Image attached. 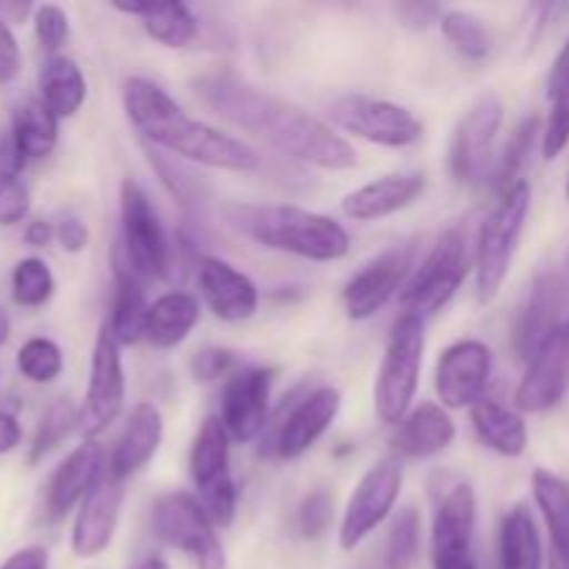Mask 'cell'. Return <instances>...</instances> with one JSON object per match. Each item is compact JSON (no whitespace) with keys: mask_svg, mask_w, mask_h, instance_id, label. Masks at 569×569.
Instances as JSON below:
<instances>
[{"mask_svg":"<svg viewBox=\"0 0 569 569\" xmlns=\"http://www.w3.org/2000/svg\"><path fill=\"white\" fill-rule=\"evenodd\" d=\"M192 92L239 131L261 139L287 159L317 170L342 172L356 167V150L328 122L292 100L256 87L231 70H209L192 78Z\"/></svg>","mask_w":569,"mask_h":569,"instance_id":"1","label":"cell"},{"mask_svg":"<svg viewBox=\"0 0 569 569\" xmlns=\"http://www.w3.org/2000/svg\"><path fill=\"white\" fill-rule=\"evenodd\" d=\"M122 109L144 142L189 164L228 172H256L261 156L242 139L189 117L176 100L150 78H128L122 87Z\"/></svg>","mask_w":569,"mask_h":569,"instance_id":"2","label":"cell"},{"mask_svg":"<svg viewBox=\"0 0 569 569\" xmlns=\"http://www.w3.org/2000/svg\"><path fill=\"white\" fill-rule=\"evenodd\" d=\"M226 222L259 248L309 261H339L350 250V233L333 217L289 203H228Z\"/></svg>","mask_w":569,"mask_h":569,"instance_id":"3","label":"cell"},{"mask_svg":"<svg viewBox=\"0 0 569 569\" xmlns=\"http://www.w3.org/2000/svg\"><path fill=\"white\" fill-rule=\"evenodd\" d=\"M528 214H531V187L522 178L515 187L500 192L498 203L478 228L472 270H476V295L481 303H492L503 289L517 248H520L522 231H526Z\"/></svg>","mask_w":569,"mask_h":569,"instance_id":"4","label":"cell"},{"mask_svg":"<svg viewBox=\"0 0 569 569\" xmlns=\"http://www.w3.org/2000/svg\"><path fill=\"white\" fill-rule=\"evenodd\" d=\"M426 356V320L400 315L383 350L376 378V415L387 426H398L415 403Z\"/></svg>","mask_w":569,"mask_h":569,"instance_id":"5","label":"cell"},{"mask_svg":"<svg viewBox=\"0 0 569 569\" xmlns=\"http://www.w3.org/2000/svg\"><path fill=\"white\" fill-rule=\"evenodd\" d=\"M470 267L472 253L467 233L461 228H450L433 244L431 253L422 259V264L411 272L406 287L400 289V309H403V315L428 320L437 311H442L450 303V298L459 292Z\"/></svg>","mask_w":569,"mask_h":569,"instance_id":"6","label":"cell"},{"mask_svg":"<svg viewBox=\"0 0 569 569\" xmlns=\"http://www.w3.org/2000/svg\"><path fill=\"white\" fill-rule=\"evenodd\" d=\"M150 526L167 548L187 556L194 569H228L226 548L217 537V526L194 495H159L150 509Z\"/></svg>","mask_w":569,"mask_h":569,"instance_id":"7","label":"cell"},{"mask_svg":"<svg viewBox=\"0 0 569 569\" xmlns=\"http://www.w3.org/2000/svg\"><path fill=\"white\" fill-rule=\"evenodd\" d=\"M120 220L122 237L117 242V253L144 278H167L172 264V248L167 239L161 217L153 200L144 192L142 183L126 178L120 183Z\"/></svg>","mask_w":569,"mask_h":569,"instance_id":"8","label":"cell"},{"mask_svg":"<svg viewBox=\"0 0 569 569\" xmlns=\"http://www.w3.org/2000/svg\"><path fill=\"white\" fill-rule=\"evenodd\" d=\"M228 431L220 417H209L200 426L189 450V476L194 483V498L203 506L217 528H228L237 517V483L231 476V450Z\"/></svg>","mask_w":569,"mask_h":569,"instance_id":"9","label":"cell"},{"mask_svg":"<svg viewBox=\"0 0 569 569\" xmlns=\"http://www.w3.org/2000/svg\"><path fill=\"white\" fill-rule=\"evenodd\" d=\"M500 126H503V103L498 94L483 92L461 114L450 139V172L459 183L481 187L495 181L498 170V142Z\"/></svg>","mask_w":569,"mask_h":569,"instance_id":"10","label":"cell"},{"mask_svg":"<svg viewBox=\"0 0 569 569\" xmlns=\"http://www.w3.org/2000/svg\"><path fill=\"white\" fill-rule=\"evenodd\" d=\"M328 117L342 131L381 148H409L422 139V120L415 111L370 94H345L333 100Z\"/></svg>","mask_w":569,"mask_h":569,"instance_id":"11","label":"cell"},{"mask_svg":"<svg viewBox=\"0 0 569 569\" xmlns=\"http://www.w3.org/2000/svg\"><path fill=\"white\" fill-rule=\"evenodd\" d=\"M403 489V467L398 459H381L359 478L339 522V548L356 550L378 531L395 511Z\"/></svg>","mask_w":569,"mask_h":569,"instance_id":"12","label":"cell"},{"mask_svg":"<svg viewBox=\"0 0 569 569\" xmlns=\"http://www.w3.org/2000/svg\"><path fill=\"white\" fill-rule=\"evenodd\" d=\"M476 520L478 498L472 483L459 481L442 495L433 509L431 567L433 569H478L476 565Z\"/></svg>","mask_w":569,"mask_h":569,"instance_id":"13","label":"cell"},{"mask_svg":"<svg viewBox=\"0 0 569 569\" xmlns=\"http://www.w3.org/2000/svg\"><path fill=\"white\" fill-rule=\"evenodd\" d=\"M122 403H126V372H122L120 342H117L111 328L103 322L92 348L89 387L81 406L78 431L89 439L103 433L120 417Z\"/></svg>","mask_w":569,"mask_h":569,"instance_id":"14","label":"cell"},{"mask_svg":"<svg viewBox=\"0 0 569 569\" xmlns=\"http://www.w3.org/2000/svg\"><path fill=\"white\" fill-rule=\"evenodd\" d=\"M569 395V317L553 328L531 353L520 387L515 392L517 411L542 415L556 409Z\"/></svg>","mask_w":569,"mask_h":569,"instance_id":"15","label":"cell"},{"mask_svg":"<svg viewBox=\"0 0 569 569\" xmlns=\"http://www.w3.org/2000/svg\"><path fill=\"white\" fill-rule=\"evenodd\" d=\"M492 378V350L481 339H459L437 361L439 406L448 411L472 409L481 403Z\"/></svg>","mask_w":569,"mask_h":569,"instance_id":"16","label":"cell"},{"mask_svg":"<svg viewBox=\"0 0 569 569\" xmlns=\"http://www.w3.org/2000/svg\"><path fill=\"white\" fill-rule=\"evenodd\" d=\"M270 367H242L226 378L220 395V422L237 442H253L270 420Z\"/></svg>","mask_w":569,"mask_h":569,"instance_id":"17","label":"cell"},{"mask_svg":"<svg viewBox=\"0 0 569 569\" xmlns=\"http://www.w3.org/2000/svg\"><path fill=\"white\" fill-rule=\"evenodd\" d=\"M122 500H126V481L117 478L106 465L94 487L83 498L76 526H72L70 545L78 559H94L111 548L117 526H120Z\"/></svg>","mask_w":569,"mask_h":569,"instance_id":"18","label":"cell"},{"mask_svg":"<svg viewBox=\"0 0 569 569\" xmlns=\"http://www.w3.org/2000/svg\"><path fill=\"white\" fill-rule=\"evenodd\" d=\"M411 256L415 253H411L409 244H400V248L387 250V253H381L378 259H372L370 264L361 267V270L345 283V315L356 322L376 317L378 311L406 287V281H409Z\"/></svg>","mask_w":569,"mask_h":569,"instance_id":"19","label":"cell"},{"mask_svg":"<svg viewBox=\"0 0 569 569\" xmlns=\"http://www.w3.org/2000/svg\"><path fill=\"white\" fill-rule=\"evenodd\" d=\"M198 287L217 320L244 322L259 311V287L253 278L214 256L198 261Z\"/></svg>","mask_w":569,"mask_h":569,"instance_id":"20","label":"cell"},{"mask_svg":"<svg viewBox=\"0 0 569 569\" xmlns=\"http://www.w3.org/2000/svg\"><path fill=\"white\" fill-rule=\"evenodd\" d=\"M342 409V395L337 387H317L311 389L300 403L295 406L281 422L276 437V453L281 459H300L306 450L315 448Z\"/></svg>","mask_w":569,"mask_h":569,"instance_id":"21","label":"cell"},{"mask_svg":"<svg viewBox=\"0 0 569 569\" xmlns=\"http://www.w3.org/2000/svg\"><path fill=\"white\" fill-rule=\"evenodd\" d=\"M422 192H426V172H389V176H381L376 181L365 183V187L353 189L342 200V211L345 217L356 222L383 220V217L398 214L406 206L415 203Z\"/></svg>","mask_w":569,"mask_h":569,"instance_id":"22","label":"cell"},{"mask_svg":"<svg viewBox=\"0 0 569 569\" xmlns=\"http://www.w3.org/2000/svg\"><path fill=\"white\" fill-rule=\"evenodd\" d=\"M106 459H109V453L100 445L83 442L61 461L59 470L50 478L48 498H44L48 520H64L76 506L83 503L89 489L94 487V481L103 472Z\"/></svg>","mask_w":569,"mask_h":569,"instance_id":"23","label":"cell"},{"mask_svg":"<svg viewBox=\"0 0 569 569\" xmlns=\"http://www.w3.org/2000/svg\"><path fill=\"white\" fill-rule=\"evenodd\" d=\"M161 439H164V417H161V411L153 403H137L128 415L126 428L117 437L106 465L117 478L126 481L159 453Z\"/></svg>","mask_w":569,"mask_h":569,"instance_id":"24","label":"cell"},{"mask_svg":"<svg viewBox=\"0 0 569 569\" xmlns=\"http://www.w3.org/2000/svg\"><path fill=\"white\" fill-rule=\"evenodd\" d=\"M456 442V422L439 403H420L395 426L392 448L403 459H431Z\"/></svg>","mask_w":569,"mask_h":569,"instance_id":"25","label":"cell"},{"mask_svg":"<svg viewBox=\"0 0 569 569\" xmlns=\"http://www.w3.org/2000/svg\"><path fill=\"white\" fill-rule=\"evenodd\" d=\"M561 309H565V281L556 272L539 276L537 283L531 287V295H528L526 309L520 311V320H517L515 348L520 359H531V353L542 345V339L559 322L567 320V317L559 315Z\"/></svg>","mask_w":569,"mask_h":569,"instance_id":"26","label":"cell"},{"mask_svg":"<svg viewBox=\"0 0 569 569\" xmlns=\"http://www.w3.org/2000/svg\"><path fill=\"white\" fill-rule=\"evenodd\" d=\"M198 322V298L183 292V289H172V292L159 295V298L150 303L148 317H144V339L159 350L178 348V345L194 331Z\"/></svg>","mask_w":569,"mask_h":569,"instance_id":"27","label":"cell"},{"mask_svg":"<svg viewBox=\"0 0 569 569\" xmlns=\"http://www.w3.org/2000/svg\"><path fill=\"white\" fill-rule=\"evenodd\" d=\"M114 278H117V295L114 309L106 326L111 328L114 339L122 345H137L144 339V317H148L150 303L144 300V278L122 259L114 250Z\"/></svg>","mask_w":569,"mask_h":569,"instance_id":"28","label":"cell"},{"mask_svg":"<svg viewBox=\"0 0 569 569\" xmlns=\"http://www.w3.org/2000/svg\"><path fill=\"white\" fill-rule=\"evenodd\" d=\"M470 420L478 439L495 453L506 459H520L528 450V426L517 409L483 398L470 409Z\"/></svg>","mask_w":569,"mask_h":569,"instance_id":"29","label":"cell"},{"mask_svg":"<svg viewBox=\"0 0 569 569\" xmlns=\"http://www.w3.org/2000/svg\"><path fill=\"white\" fill-rule=\"evenodd\" d=\"M122 14L139 17L150 39L172 50H181L198 37V20L187 3H114Z\"/></svg>","mask_w":569,"mask_h":569,"instance_id":"30","label":"cell"},{"mask_svg":"<svg viewBox=\"0 0 569 569\" xmlns=\"http://www.w3.org/2000/svg\"><path fill=\"white\" fill-rule=\"evenodd\" d=\"M500 569H542L545 548L539 528L526 506H515L503 515L498 531Z\"/></svg>","mask_w":569,"mask_h":569,"instance_id":"31","label":"cell"},{"mask_svg":"<svg viewBox=\"0 0 569 569\" xmlns=\"http://www.w3.org/2000/svg\"><path fill=\"white\" fill-rule=\"evenodd\" d=\"M39 94L59 120H67V117H76L87 100V78L72 59L50 56L39 70Z\"/></svg>","mask_w":569,"mask_h":569,"instance_id":"32","label":"cell"},{"mask_svg":"<svg viewBox=\"0 0 569 569\" xmlns=\"http://www.w3.org/2000/svg\"><path fill=\"white\" fill-rule=\"evenodd\" d=\"M533 500L545 517L553 550L561 567L569 569V483L550 470H537L531 478Z\"/></svg>","mask_w":569,"mask_h":569,"instance_id":"33","label":"cell"},{"mask_svg":"<svg viewBox=\"0 0 569 569\" xmlns=\"http://www.w3.org/2000/svg\"><path fill=\"white\" fill-rule=\"evenodd\" d=\"M548 100L550 114L542 128V156L553 161L569 144V37L550 67Z\"/></svg>","mask_w":569,"mask_h":569,"instance_id":"34","label":"cell"},{"mask_svg":"<svg viewBox=\"0 0 569 569\" xmlns=\"http://www.w3.org/2000/svg\"><path fill=\"white\" fill-rule=\"evenodd\" d=\"M11 137L26 159H44L59 142V117L42 100H28L11 117Z\"/></svg>","mask_w":569,"mask_h":569,"instance_id":"35","label":"cell"},{"mask_svg":"<svg viewBox=\"0 0 569 569\" xmlns=\"http://www.w3.org/2000/svg\"><path fill=\"white\" fill-rule=\"evenodd\" d=\"M439 26H442V33L448 37V42L453 44L465 59L481 61L487 59L489 50H492V33H489V28L483 26L481 17L470 14V11H461V9L445 11Z\"/></svg>","mask_w":569,"mask_h":569,"instance_id":"36","label":"cell"},{"mask_svg":"<svg viewBox=\"0 0 569 569\" xmlns=\"http://www.w3.org/2000/svg\"><path fill=\"white\" fill-rule=\"evenodd\" d=\"M78 420H81V409L70 403V400H56L44 409L42 420H39L37 433H33V442H31V453H28V461L37 465L42 461L44 456L53 453L67 437L78 428Z\"/></svg>","mask_w":569,"mask_h":569,"instance_id":"37","label":"cell"},{"mask_svg":"<svg viewBox=\"0 0 569 569\" xmlns=\"http://www.w3.org/2000/svg\"><path fill=\"white\" fill-rule=\"evenodd\" d=\"M420 553V517L417 511L403 509L389 526L381 548V569H411Z\"/></svg>","mask_w":569,"mask_h":569,"instance_id":"38","label":"cell"},{"mask_svg":"<svg viewBox=\"0 0 569 569\" xmlns=\"http://www.w3.org/2000/svg\"><path fill=\"white\" fill-rule=\"evenodd\" d=\"M150 164L156 167L161 183L170 189V194L183 206V209H194V211L203 209L206 206L203 181H200V176H194L192 170H187L183 161H176V156L150 148Z\"/></svg>","mask_w":569,"mask_h":569,"instance_id":"39","label":"cell"},{"mask_svg":"<svg viewBox=\"0 0 569 569\" xmlns=\"http://www.w3.org/2000/svg\"><path fill=\"white\" fill-rule=\"evenodd\" d=\"M53 272L42 259H22L11 272V298L26 309H39L53 298Z\"/></svg>","mask_w":569,"mask_h":569,"instance_id":"40","label":"cell"},{"mask_svg":"<svg viewBox=\"0 0 569 569\" xmlns=\"http://www.w3.org/2000/svg\"><path fill=\"white\" fill-rule=\"evenodd\" d=\"M537 133H539V120L537 117H528V120H522L520 126L515 128V133L509 137L503 153L498 156V170H495V181H492L500 192L515 187L517 181H522L520 170L526 167L528 156H531Z\"/></svg>","mask_w":569,"mask_h":569,"instance_id":"41","label":"cell"},{"mask_svg":"<svg viewBox=\"0 0 569 569\" xmlns=\"http://www.w3.org/2000/svg\"><path fill=\"white\" fill-rule=\"evenodd\" d=\"M17 370L31 383H53L64 370V356L53 339L33 337L17 353Z\"/></svg>","mask_w":569,"mask_h":569,"instance_id":"42","label":"cell"},{"mask_svg":"<svg viewBox=\"0 0 569 569\" xmlns=\"http://www.w3.org/2000/svg\"><path fill=\"white\" fill-rule=\"evenodd\" d=\"M333 520V495L328 489H315L306 495L298 509V531L306 539H320L331 528Z\"/></svg>","mask_w":569,"mask_h":569,"instance_id":"43","label":"cell"},{"mask_svg":"<svg viewBox=\"0 0 569 569\" xmlns=\"http://www.w3.org/2000/svg\"><path fill=\"white\" fill-rule=\"evenodd\" d=\"M33 31H37L39 44L48 53H56L67 42V37H70V17H67L61 6L42 3L33 9Z\"/></svg>","mask_w":569,"mask_h":569,"instance_id":"44","label":"cell"},{"mask_svg":"<svg viewBox=\"0 0 569 569\" xmlns=\"http://www.w3.org/2000/svg\"><path fill=\"white\" fill-rule=\"evenodd\" d=\"M237 365L231 350H222V348H203L200 353H194L192 359V372L198 381H217V378H228Z\"/></svg>","mask_w":569,"mask_h":569,"instance_id":"45","label":"cell"},{"mask_svg":"<svg viewBox=\"0 0 569 569\" xmlns=\"http://www.w3.org/2000/svg\"><path fill=\"white\" fill-rule=\"evenodd\" d=\"M31 211V194L22 181L6 183L0 187V226L11 228L17 222H22Z\"/></svg>","mask_w":569,"mask_h":569,"instance_id":"46","label":"cell"},{"mask_svg":"<svg viewBox=\"0 0 569 569\" xmlns=\"http://www.w3.org/2000/svg\"><path fill=\"white\" fill-rule=\"evenodd\" d=\"M22 67V53L20 44H17L14 33H11L9 22L0 17V87L3 83H11L17 78Z\"/></svg>","mask_w":569,"mask_h":569,"instance_id":"47","label":"cell"},{"mask_svg":"<svg viewBox=\"0 0 569 569\" xmlns=\"http://www.w3.org/2000/svg\"><path fill=\"white\" fill-rule=\"evenodd\" d=\"M56 239H59V244L64 253H81V250H87V244H89L87 222L76 214L61 217L59 226H56Z\"/></svg>","mask_w":569,"mask_h":569,"instance_id":"48","label":"cell"},{"mask_svg":"<svg viewBox=\"0 0 569 569\" xmlns=\"http://www.w3.org/2000/svg\"><path fill=\"white\" fill-rule=\"evenodd\" d=\"M26 161L28 159L22 156V150L17 148V142L11 133L0 137V187L20 181V172H22V167H26Z\"/></svg>","mask_w":569,"mask_h":569,"instance_id":"49","label":"cell"},{"mask_svg":"<svg viewBox=\"0 0 569 569\" xmlns=\"http://www.w3.org/2000/svg\"><path fill=\"white\" fill-rule=\"evenodd\" d=\"M395 14H398L400 20H403L406 28H420V31H422V28H428V26H431V22L442 20L445 11L439 9V6L403 3V6H398V9H395Z\"/></svg>","mask_w":569,"mask_h":569,"instance_id":"50","label":"cell"},{"mask_svg":"<svg viewBox=\"0 0 569 569\" xmlns=\"http://www.w3.org/2000/svg\"><path fill=\"white\" fill-rule=\"evenodd\" d=\"M0 569H48V550L39 548V545L22 548L14 556H9Z\"/></svg>","mask_w":569,"mask_h":569,"instance_id":"51","label":"cell"},{"mask_svg":"<svg viewBox=\"0 0 569 569\" xmlns=\"http://www.w3.org/2000/svg\"><path fill=\"white\" fill-rule=\"evenodd\" d=\"M22 442V428L17 422L14 415L9 411H0V456L17 450V445Z\"/></svg>","mask_w":569,"mask_h":569,"instance_id":"52","label":"cell"},{"mask_svg":"<svg viewBox=\"0 0 569 569\" xmlns=\"http://www.w3.org/2000/svg\"><path fill=\"white\" fill-rule=\"evenodd\" d=\"M53 237H56V228L50 226L48 220H42V217H37V220L28 222L26 242L31 244V248H44V244L53 242Z\"/></svg>","mask_w":569,"mask_h":569,"instance_id":"53","label":"cell"},{"mask_svg":"<svg viewBox=\"0 0 569 569\" xmlns=\"http://www.w3.org/2000/svg\"><path fill=\"white\" fill-rule=\"evenodd\" d=\"M133 569H170V565H167V561L161 559V556L150 553V556H144L142 561H137V565H133Z\"/></svg>","mask_w":569,"mask_h":569,"instance_id":"54","label":"cell"},{"mask_svg":"<svg viewBox=\"0 0 569 569\" xmlns=\"http://www.w3.org/2000/svg\"><path fill=\"white\" fill-rule=\"evenodd\" d=\"M0 11H3V14H9V17H14V20H22V17L28 14V11H31V6H0Z\"/></svg>","mask_w":569,"mask_h":569,"instance_id":"55","label":"cell"},{"mask_svg":"<svg viewBox=\"0 0 569 569\" xmlns=\"http://www.w3.org/2000/svg\"><path fill=\"white\" fill-rule=\"evenodd\" d=\"M9 333H11V320L3 309H0V348L9 342Z\"/></svg>","mask_w":569,"mask_h":569,"instance_id":"56","label":"cell"},{"mask_svg":"<svg viewBox=\"0 0 569 569\" xmlns=\"http://www.w3.org/2000/svg\"><path fill=\"white\" fill-rule=\"evenodd\" d=\"M567 200H569V176H567Z\"/></svg>","mask_w":569,"mask_h":569,"instance_id":"57","label":"cell"}]
</instances>
